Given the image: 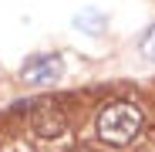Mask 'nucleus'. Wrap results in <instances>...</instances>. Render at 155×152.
Here are the masks:
<instances>
[{"instance_id":"obj_1","label":"nucleus","mask_w":155,"mask_h":152,"mask_svg":"<svg viewBox=\"0 0 155 152\" xmlns=\"http://www.w3.org/2000/svg\"><path fill=\"white\" fill-rule=\"evenodd\" d=\"M138 129H142V108L132 101H115L98 115V135L108 145H128L138 135Z\"/></svg>"},{"instance_id":"obj_2","label":"nucleus","mask_w":155,"mask_h":152,"mask_svg":"<svg viewBox=\"0 0 155 152\" xmlns=\"http://www.w3.org/2000/svg\"><path fill=\"white\" fill-rule=\"evenodd\" d=\"M24 81L27 85H54L61 74H64V64L58 54H31L20 68Z\"/></svg>"},{"instance_id":"obj_3","label":"nucleus","mask_w":155,"mask_h":152,"mask_svg":"<svg viewBox=\"0 0 155 152\" xmlns=\"http://www.w3.org/2000/svg\"><path fill=\"white\" fill-rule=\"evenodd\" d=\"M74 27H78V31H84L88 37H98V34H105L108 17L101 14V10H94V7H84V10H78V14H74Z\"/></svg>"},{"instance_id":"obj_4","label":"nucleus","mask_w":155,"mask_h":152,"mask_svg":"<svg viewBox=\"0 0 155 152\" xmlns=\"http://www.w3.org/2000/svg\"><path fill=\"white\" fill-rule=\"evenodd\" d=\"M34 129H37L41 135H58V132L64 129V118H61L54 108H44V112L34 115Z\"/></svg>"},{"instance_id":"obj_5","label":"nucleus","mask_w":155,"mask_h":152,"mask_svg":"<svg viewBox=\"0 0 155 152\" xmlns=\"http://www.w3.org/2000/svg\"><path fill=\"white\" fill-rule=\"evenodd\" d=\"M142 54L155 61V24H152V27L145 31V37H142Z\"/></svg>"}]
</instances>
